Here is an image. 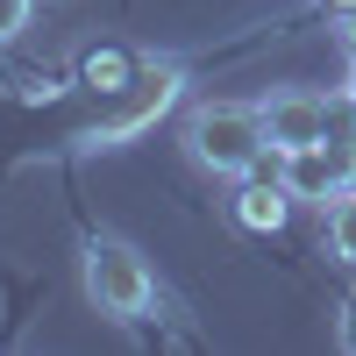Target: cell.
Wrapping results in <instances>:
<instances>
[{
	"mask_svg": "<svg viewBox=\"0 0 356 356\" xmlns=\"http://www.w3.org/2000/svg\"><path fill=\"white\" fill-rule=\"evenodd\" d=\"M186 150L193 164H207L214 178H250L264 157H271V136H264V107L243 100H214L186 122Z\"/></svg>",
	"mask_w": 356,
	"mask_h": 356,
	"instance_id": "obj_1",
	"label": "cell"
},
{
	"mask_svg": "<svg viewBox=\"0 0 356 356\" xmlns=\"http://www.w3.org/2000/svg\"><path fill=\"white\" fill-rule=\"evenodd\" d=\"M79 285H86V300H93L107 321H143L157 307V278H150V264H143L136 243H122V235H93L79 257Z\"/></svg>",
	"mask_w": 356,
	"mask_h": 356,
	"instance_id": "obj_2",
	"label": "cell"
},
{
	"mask_svg": "<svg viewBox=\"0 0 356 356\" xmlns=\"http://www.w3.org/2000/svg\"><path fill=\"white\" fill-rule=\"evenodd\" d=\"M178 93H186V72H178L171 57H143L122 93H107V114L93 122L86 143H129V136H143V129H157V114H164Z\"/></svg>",
	"mask_w": 356,
	"mask_h": 356,
	"instance_id": "obj_3",
	"label": "cell"
},
{
	"mask_svg": "<svg viewBox=\"0 0 356 356\" xmlns=\"http://www.w3.org/2000/svg\"><path fill=\"white\" fill-rule=\"evenodd\" d=\"M328 122H335V107L321 100V93H271V100H264V136H271V157H292V150L328 143Z\"/></svg>",
	"mask_w": 356,
	"mask_h": 356,
	"instance_id": "obj_4",
	"label": "cell"
},
{
	"mask_svg": "<svg viewBox=\"0 0 356 356\" xmlns=\"http://www.w3.org/2000/svg\"><path fill=\"white\" fill-rule=\"evenodd\" d=\"M278 178H285V193L292 200H307V207H335L356 178L335 164V150L328 143H314V150H292V157H278Z\"/></svg>",
	"mask_w": 356,
	"mask_h": 356,
	"instance_id": "obj_5",
	"label": "cell"
},
{
	"mask_svg": "<svg viewBox=\"0 0 356 356\" xmlns=\"http://www.w3.org/2000/svg\"><path fill=\"white\" fill-rule=\"evenodd\" d=\"M285 214H292L285 178H243V193H235V221H243L250 235H278Z\"/></svg>",
	"mask_w": 356,
	"mask_h": 356,
	"instance_id": "obj_6",
	"label": "cell"
},
{
	"mask_svg": "<svg viewBox=\"0 0 356 356\" xmlns=\"http://www.w3.org/2000/svg\"><path fill=\"white\" fill-rule=\"evenodd\" d=\"M79 79L107 100V93H122V86L136 79V57H122V50H86V57H79Z\"/></svg>",
	"mask_w": 356,
	"mask_h": 356,
	"instance_id": "obj_7",
	"label": "cell"
},
{
	"mask_svg": "<svg viewBox=\"0 0 356 356\" xmlns=\"http://www.w3.org/2000/svg\"><path fill=\"white\" fill-rule=\"evenodd\" d=\"M328 243H335V257H342V264H356V186L328 207Z\"/></svg>",
	"mask_w": 356,
	"mask_h": 356,
	"instance_id": "obj_8",
	"label": "cell"
},
{
	"mask_svg": "<svg viewBox=\"0 0 356 356\" xmlns=\"http://www.w3.org/2000/svg\"><path fill=\"white\" fill-rule=\"evenodd\" d=\"M22 15H29V0H0V36H15Z\"/></svg>",
	"mask_w": 356,
	"mask_h": 356,
	"instance_id": "obj_9",
	"label": "cell"
},
{
	"mask_svg": "<svg viewBox=\"0 0 356 356\" xmlns=\"http://www.w3.org/2000/svg\"><path fill=\"white\" fill-rule=\"evenodd\" d=\"M335 335H342V349H349V356H356V300H349V307H342V328H335Z\"/></svg>",
	"mask_w": 356,
	"mask_h": 356,
	"instance_id": "obj_10",
	"label": "cell"
},
{
	"mask_svg": "<svg viewBox=\"0 0 356 356\" xmlns=\"http://www.w3.org/2000/svg\"><path fill=\"white\" fill-rule=\"evenodd\" d=\"M342 43L356 50V8H342Z\"/></svg>",
	"mask_w": 356,
	"mask_h": 356,
	"instance_id": "obj_11",
	"label": "cell"
},
{
	"mask_svg": "<svg viewBox=\"0 0 356 356\" xmlns=\"http://www.w3.org/2000/svg\"><path fill=\"white\" fill-rule=\"evenodd\" d=\"M349 107H356V50H349Z\"/></svg>",
	"mask_w": 356,
	"mask_h": 356,
	"instance_id": "obj_12",
	"label": "cell"
},
{
	"mask_svg": "<svg viewBox=\"0 0 356 356\" xmlns=\"http://www.w3.org/2000/svg\"><path fill=\"white\" fill-rule=\"evenodd\" d=\"M321 8H335V15H342V8H356V0H321Z\"/></svg>",
	"mask_w": 356,
	"mask_h": 356,
	"instance_id": "obj_13",
	"label": "cell"
}]
</instances>
